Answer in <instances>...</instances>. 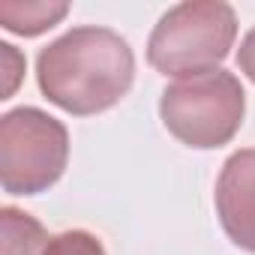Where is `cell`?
I'll list each match as a JSON object with an SVG mask.
<instances>
[{
	"label": "cell",
	"mask_w": 255,
	"mask_h": 255,
	"mask_svg": "<svg viewBox=\"0 0 255 255\" xmlns=\"http://www.w3.org/2000/svg\"><path fill=\"white\" fill-rule=\"evenodd\" d=\"M237 66H240V72L255 84V27L243 36V42H240V48H237Z\"/></svg>",
	"instance_id": "30bf717a"
},
{
	"label": "cell",
	"mask_w": 255,
	"mask_h": 255,
	"mask_svg": "<svg viewBox=\"0 0 255 255\" xmlns=\"http://www.w3.org/2000/svg\"><path fill=\"white\" fill-rule=\"evenodd\" d=\"M135 81V54L111 27L81 24L48 42L36 57L42 96L72 117L114 108Z\"/></svg>",
	"instance_id": "6da1fadb"
},
{
	"label": "cell",
	"mask_w": 255,
	"mask_h": 255,
	"mask_svg": "<svg viewBox=\"0 0 255 255\" xmlns=\"http://www.w3.org/2000/svg\"><path fill=\"white\" fill-rule=\"evenodd\" d=\"M246 93L234 72L207 69L171 81L159 96L165 129L186 147L213 150L228 144L243 126Z\"/></svg>",
	"instance_id": "7a4b0ae2"
},
{
	"label": "cell",
	"mask_w": 255,
	"mask_h": 255,
	"mask_svg": "<svg viewBox=\"0 0 255 255\" xmlns=\"http://www.w3.org/2000/svg\"><path fill=\"white\" fill-rule=\"evenodd\" d=\"M213 201L228 240L255 252V147H243L222 162Z\"/></svg>",
	"instance_id": "5b68a950"
},
{
	"label": "cell",
	"mask_w": 255,
	"mask_h": 255,
	"mask_svg": "<svg viewBox=\"0 0 255 255\" xmlns=\"http://www.w3.org/2000/svg\"><path fill=\"white\" fill-rule=\"evenodd\" d=\"M42 255H105V246L96 234L84 228H69V231L54 234Z\"/></svg>",
	"instance_id": "ba28073f"
},
{
	"label": "cell",
	"mask_w": 255,
	"mask_h": 255,
	"mask_svg": "<svg viewBox=\"0 0 255 255\" xmlns=\"http://www.w3.org/2000/svg\"><path fill=\"white\" fill-rule=\"evenodd\" d=\"M69 12L63 0H3L0 3V24L18 36H39L60 24Z\"/></svg>",
	"instance_id": "8992f818"
},
{
	"label": "cell",
	"mask_w": 255,
	"mask_h": 255,
	"mask_svg": "<svg viewBox=\"0 0 255 255\" xmlns=\"http://www.w3.org/2000/svg\"><path fill=\"white\" fill-rule=\"evenodd\" d=\"M0 54H3V69H6V87H3V99H9L12 96V90L18 87V78H21V72H24V57L15 51V45H9V42H0Z\"/></svg>",
	"instance_id": "9c48e42d"
},
{
	"label": "cell",
	"mask_w": 255,
	"mask_h": 255,
	"mask_svg": "<svg viewBox=\"0 0 255 255\" xmlns=\"http://www.w3.org/2000/svg\"><path fill=\"white\" fill-rule=\"evenodd\" d=\"M69 162L66 126L42 108L21 105L0 117V183L6 195H39Z\"/></svg>",
	"instance_id": "277c9868"
},
{
	"label": "cell",
	"mask_w": 255,
	"mask_h": 255,
	"mask_svg": "<svg viewBox=\"0 0 255 255\" xmlns=\"http://www.w3.org/2000/svg\"><path fill=\"white\" fill-rule=\"evenodd\" d=\"M237 39V15L222 0H186L171 6L147 39V63L162 75L219 69Z\"/></svg>",
	"instance_id": "3957f363"
},
{
	"label": "cell",
	"mask_w": 255,
	"mask_h": 255,
	"mask_svg": "<svg viewBox=\"0 0 255 255\" xmlns=\"http://www.w3.org/2000/svg\"><path fill=\"white\" fill-rule=\"evenodd\" d=\"M0 225H3V255H42L51 240L36 216L9 204L0 210Z\"/></svg>",
	"instance_id": "52a82bcc"
}]
</instances>
